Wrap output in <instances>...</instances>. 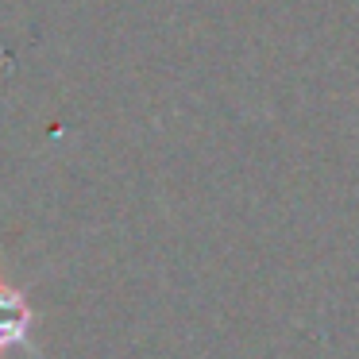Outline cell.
Here are the masks:
<instances>
[{
	"label": "cell",
	"mask_w": 359,
	"mask_h": 359,
	"mask_svg": "<svg viewBox=\"0 0 359 359\" xmlns=\"http://www.w3.org/2000/svg\"><path fill=\"white\" fill-rule=\"evenodd\" d=\"M16 348H24L32 359H43V351L35 348V309L27 302V290L12 286L0 274V355Z\"/></svg>",
	"instance_id": "1"
}]
</instances>
